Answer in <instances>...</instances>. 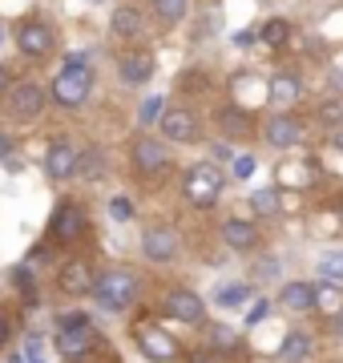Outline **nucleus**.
<instances>
[{"mask_svg": "<svg viewBox=\"0 0 343 363\" xmlns=\"http://www.w3.org/2000/svg\"><path fill=\"white\" fill-rule=\"evenodd\" d=\"M223 169L214 166V162H198V166H190L186 169V178H182V194L190 206H198V210H210L214 202H218V194H223Z\"/></svg>", "mask_w": 343, "mask_h": 363, "instance_id": "nucleus-1", "label": "nucleus"}, {"mask_svg": "<svg viewBox=\"0 0 343 363\" xmlns=\"http://www.w3.org/2000/svg\"><path fill=\"white\" fill-rule=\"evenodd\" d=\"M133 295H137V279L130 271H106L97 279V286H93V298L106 311H125L133 303Z\"/></svg>", "mask_w": 343, "mask_h": 363, "instance_id": "nucleus-2", "label": "nucleus"}, {"mask_svg": "<svg viewBox=\"0 0 343 363\" xmlns=\"http://www.w3.org/2000/svg\"><path fill=\"white\" fill-rule=\"evenodd\" d=\"M89 89H93L89 65H65V69L53 77V101L65 105V109H77V105H85Z\"/></svg>", "mask_w": 343, "mask_h": 363, "instance_id": "nucleus-3", "label": "nucleus"}, {"mask_svg": "<svg viewBox=\"0 0 343 363\" xmlns=\"http://www.w3.org/2000/svg\"><path fill=\"white\" fill-rule=\"evenodd\" d=\"M93 347H97L93 323H77V327H61V331H57V351H61L65 359H85Z\"/></svg>", "mask_w": 343, "mask_h": 363, "instance_id": "nucleus-4", "label": "nucleus"}, {"mask_svg": "<svg viewBox=\"0 0 343 363\" xmlns=\"http://www.w3.org/2000/svg\"><path fill=\"white\" fill-rule=\"evenodd\" d=\"M170 166V154H166V145L154 142V138H137L133 142V169L142 174V178H154L162 169Z\"/></svg>", "mask_w": 343, "mask_h": 363, "instance_id": "nucleus-5", "label": "nucleus"}, {"mask_svg": "<svg viewBox=\"0 0 343 363\" xmlns=\"http://www.w3.org/2000/svg\"><path fill=\"white\" fill-rule=\"evenodd\" d=\"M77 162H81V150L69 138H57L53 145H49V154H45V169H49V178H73L77 174Z\"/></svg>", "mask_w": 343, "mask_h": 363, "instance_id": "nucleus-6", "label": "nucleus"}, {"mask_svg": "<svg viewBox=\"0 0 343 363\" xmlns=\"http://www.w3.org/2000/svg\"><path fill=\"white\" fill-rule=\"evenodd\" d=\"M137 347H142L154 363H170V359H178V343H174V335H166L162 327H150V323L137 327Z\"/></svg>", "mask_w": 343, "mask_h": 363, "instance_id": "nucleus-7", "label": "nucleus"}, {"mask_svg": "<svg viewBox=\"0 0 343 363\" xmlns=\"http://www.w3.org/2000/svg\"><path fill=\"white\" fill-rule=\"evenodd\" d=\"M85 226H89V218H85V210L77 206V202H61L53 214V238L57 242H77L81 234H85Z\"/></svg>", "mask_w": 343, "mask_h": 363, "instance_id": "nucleus-8", "label": "nucleus"}, {"mask_svg": "<svg viewBox=\"0 0 343 363\" xmlns=\"http://www.w3.org/2000/svg\"><path fill=\"white\" fill-rule=\"evenodd\" d=\"M57 286H61V295H89L93 286H97V279H93V267L89 262H81V259H73V262H65L61 267V274H57Z\"/></svg>", "mask_w": 343, "mask_h": 363, "instance_id": "nucleus-9", "label": "nucleus"}, {"mask_svg": "<svg viewBox=\"0 0 343 363\" xmlns=\"http://www.w3.org/2000/svg\"><path fill=\"white\" fill-rule=\"evenodd\" d=\"M16 45L25 57H45V52L53 49V28L45 25V21H25V25L16 28Z\"/></svg>", "mask_w": 343, "mask_h": 363, "instance_id": "nucleus-10", "label": "nucleus"}, {"mask_svg": "<svg viewBox=\"0 0 343 363\" xmlns=\"http://www.w3.org/2000/svg\"><path fill=\"white\" fill-rule=\"evenodd\" d=\"M263 133H266V142L275 145V150H291V145H299V138H303V125H299L291 113H271L266 125H263Z\"/></svg>", "mask_w": 343, "mask_h": 363, "instance_id": "nucleus-11", "label": "nucleus"}, {"mask_svg": "<svg viewBox=\"0 0 343 363\" xmlns=\"http://www.w3.org/2000/svg\"><path fill=\"white\" fill-rule=\"evenodd\" d=\"M118 73H121V81H125V85H145V81L154 77V52H145V49L121 52Z\"/></svg>", "mask_w": 343, "mask_h": 363, "instance_id": "nucleus-12", "label": "nucleus"}, {"mask_svg": "<svg viewBox=\"0 0 343 363\" xmlns=\"http://www.w3.org/2000/svg\"><path fill=\"white\" fill-rule=\"evenodd\" d=\"M142 255L150 262H170L174 255H178V234H174L170 226H154V230H145Z\"/></svg>", "mask_w": 343, "mask_h": 363, "instance_id": "nucleus-13", "label": "nucleus"}, {"mask_svg": "<svg viewBox=\"0 0 343 363\" xmlns=\"http://www.w3.org/2000/svg\"><path fill=\"white\" fill-rule=\"evenodd\" d=\"M162 133H166V142H194L198 138V121H194V113L190 109H166L162 113Z\"/></svg>", "mask_w": 343, "mask_h": 363, "instance_id": "nucleus-14", "label": "nucleus"}, {"mask_svg": "<svg viewBox=\"0 0 343 363\" xmlns=\"http://www.w3.org/2000/svg\"><path fill=\"white\" fill-rule=\"evenodd\" d=\"M166 311H170L178 323H202V319H206V303H202L194 291H170V295H166Z\"/></svg>", "mask_w": 343, "mask_h": 363, "instance_id": "nucleus-15", "label": "nucleus"}, {"mask_svg": "<svg viewBox=\"0 0 343 363\" xmlns=\"http://www.w3.org/2000/svg\"><path fill=\"white\" fill-rule=\"evenodd\" d=\"M40 109H45V93L37 85H16V89H9V113L16 121H33Z\"/></svg>", "mask_w": 343, "mask_h": 363, "instance_id": "nucleus-16", "label": "nucleus"}, {"mask_svg": "<svg viewBox=\"0 0 343 363\" xmlns=\"http://www.w3.org/2000/svg\"><path fill=\"white\" fill-rule=\"evenodd\" d=\"M266 97H271V105L283 113L287 105H295L299 97H303V81L295 77V73H275L271 85H266Z\"/></svg>", "mask_w": 343, "mask_h": 363, "instance_id": "nucleus-17", "label": "nucleus"}, {"mask_svg": "<svg viewBox=\"0 0 343 363\" xmlns=\"http://www.w3.org/2000/svg\"><path fill=\"white\" fill-rule=\"evenodd\" d=\"M218 130L226 133V138H251L254 133V117L247 113V109H238V105H226V109H218Z\"/></svg>", "mask_w": 343, "mask_h": 363, "instance_id": "nucleus-18", "label": "nucleus"}, {"mask_svg": "<svg viewBox=\"0 0 343 363\" xmlns=\"http://www.w3.org/2000/svg\"><path fill=\"white\" fill-rule=\"evenodd\" d=\"M223 242L230 250H254L259 226H254V222H242V218H230V222H223Z\"/></svg>", "mask_w": 343, "mask_h": 363, "instance_id": "nucleus-19", "label": "nucleus"}, {"mask_svg": "<svg viewBox=\"0 0 343 363\" xmlns=\"http://www.w3.org/2000/svg\"><path fill=\"white\" fill-rule=\"evenodd\" d=\"M279 303L287 307V311L303 315V311H315V286L311 283H287L279 291Z\"/></svg>", "mask_w": 343, "mask_h": 363, "instance_id": "nucleus-20", "label": "nucleus"}, {"mask_svg": "<svg viewBox=\"0 0 343 363\" xmlns=\"http://www.w3.org/2000/svg\"><path fill=\"white\" fill-rule=\"evenodd\" d=\"M142 13H137V9H130V4H121L118 13L109 16V28H113V37H142Z\"/></svg>", "mask_w": 343, "mask_h": 363, "instance_id": "nucleus-21", "label": "nucleus"}, {"mask_svg": "<svg viewBox=\"0 0 343 363\" xmlns=\"http://www.w3.org/2000/svg\"><path fill=\"white\" fill-rule=\"evenodd\" d=\"M315 311L339 319V315H343V286L339 283H331V279H327V283L315 286Z\"/></svg>", "mask_w": 343, "mask_h": 363, "instance_id": "nucleus-22", "label": "nucleus"}, {"mask_svg": "<svg viewBox=\"0 0 343 363\" xmlns=\"http://www.w3.org/2000/svg\"><path fill=\"white\" fill-rule=\"evenodd\" d=\"M279 359L307 363L311 359V335H307V331H291V335L283 339V347H279Z\"/></svg>", "mask_w": 343, "mask_h": 363, "instance_id": "nucleus-23", "label": "nucleus"}, {"mask_svg": "<svg viewBox=\"0 0 343 363\" xmlns=\"http://www.w3.org/2000/svg\"><path fill=\"white\" fill-rule=\"evenodd\" d=\"M247 298H251V286L247 283H223L218 291H214V303L226 307V311H230V307H242Z\"/></svg>", "mask_w": 343, "mask_h": 363, "instance_id": "nucleus-24", "label": "nucleus"}, {"mask_svg": "<svg viewBox=\"0 0 343 363\" xmlns=\"http://www.w3.org/2000/svg\"><path fill=\"white\" fill-rule=\"evenodd\" d=\"M259 40H263L266 49H283V45L291 40V25L275 16V21H266V25L259 28Z\"/></svg>", "mask_w": 343, "mask_h": 363, "instance_id": "nucleus-25", "label": "nucleus"}, {"mask_svg": "<svg viewBox=\"0 0 343 363\" xmlns=\"http://www.w3.org/2000/svg\"><path fill=\"white\" fill-rule=\"evenodd\" d=\"M315 182V174H311V166H295V162H283L279 166V186H311Z\"/></svg>", "mask_w": 343, "mask_h": 363, "instance_id": "nucleus-26", "label": "nucleus"}, {"mask_svg": "<svg viewBox=\"0 0 343 363\" xmlns=\"http://www.w3.org/2000/svg\"><path fill=\"white\" fill-rule=\"evenodd\" d=\"M77 174L81 178H101V174H106V157H101V150H85V154H81V162H77Z\"/></svg>", "mask_w": 343, "mask_h": 363, "instance_id": "nucleus-27", "label": "nucleus"}, {"mask_svg": "<svg viewBox=\"0 0 343 363\" xmlns=\"http://www.w3.org/2000/svg\"><path fill=\"white\" fill-rule=\"evenodd\" d=\"M154 13H158L162 25H178L186 16V0H154Z\"/></svg>", "mask_w": 343, "mask_h": 363, "instance_id": "nucleus-28", "label": "nucleus"}, {"mask_svg": "<svg viewBox=\"0 0 343 363\" xmlns=\"http://www.w3.org/2000/svg\"><path fill=\"white\" fill-rule=\"evenodd\" d=\"M210 347L214 351H238L242 347V339H238L230 327H210Z\"/></svg>", "mask_w": 343, "mask_h": 363, "instance_id": "nucleus-29", "label": "nucleus"}, {"mask_svg": "<svg viewBox=\"0 0 343 363\" xmlns=\"http://www.w3.org/2000/svg\"><path fill=\"white\" fill-rule=\"evenodd\" d=\"M251 206L263 214V218H271V214H279V194L275 190H254L251 194Z\"/></svg>", "mask_w": 343, "mask_h": 363, "instance_id": "nucleus-30", "label": "nucleus"}, {"mask_svg": "<svg viewBox=\"0 0 343 363\" xmlns=\"http://www.w3.org/2000/svg\"><path fill=\"white\" fill-rule=\"evenodd\" d=\"M162 97H145L142 105H137V125H154V121H162Z\"/></svg>", "mask_w": 343, "mask_h": 363, "instance_id": "nucleus-31", "label": "nucleus"}, {"mask_svg": "<svg viewBox=\"0 0 343 363\" xmlns=\"http://www.w3.org/2000/svg\"><path fill=\"white\" fill-rule=\"evenodd\" d=\"M319 271H323V279H331V283H343V255H323L319 259Z\"/></svg>", "mask_w": 343, "mask_h": 363, "instance_id": "nucleus-32", "label": "nucleus"}, {"mask_svg": "<svg viewBox=\"0 0 343 363\" xmlns=\"http://www.w3.org/2000/svg\"><path fill=\"white\" fill-rule=\"evenodd\" d=\"M109 218H113V222H130L133 218V202H130V198H109Z\"/></svg>", "mask_w": 343, "mask_h": 363, "instance_id": "nucleus-33", "label": "nucleus"}, {"mask_svg": "<svg viewBox=\"0 0 343 363\" xmlns=\"http://www.w3.org/2000/svg\"><path fill=\"white\" fill-rule=\"evenodd\" d=\"M266 315H271V298H254V307H251V311H247V327L263 323Z\"/></svg>", "mask_w": 343, "mask_h": 363, "instance_id": "nucleus-34", "label": "nucleus"}, {"mask_svg": "<svg viewBox=\"0 0 343 363\" xmlns=\"http://www.w3.org/2000/svg\"><path fill=\"white\" fill-rule=\"evenodd\" d=\"M230 169H235V178H242V182H247V178L254 174V157H251V154H238L235 162H230Z\"/></svg>", "mask_w": 343, "mask_h": 363, "instance_id": "nucleus-35", "label": "nucleus"}, {"mask_svg": "<svg viewBox=\"0 0 343 363\" xmlns=\"http://www.w3.org/2000/svg\"><path fill=\"white\" fill-rule=\"evenodd\" d=\"M13 283L21 286V291H25L28 298L37 295V286H33V271H28V267H16V274H13Z\"/></svg>", "mask_w": 343, "mask_h": 363, "instance_id": "nucleus-36", "label": "nucleus"}, {"mask_svg": "<svg viewBox=\"0 0 343 363\" xmlns=\"http://www.w3.org/2000/svg\"><path fill=\"white\" fill-rule=\"evenodd\" d=\"M259 279H279V262H275V259L259 262Z\"/></svg>", "mask_w": 343, "mask_h": 363, "instance_id": "nucleus-37", "label": "nucleus"}, {"mask_svg": "<svg viewBox=\"0 0 343 363\" xmlns=\"http://www.w3.org/2000/svg\"><path fill=\"white\" fill-rule=\"evenodd\" d=\"M9 154H13V138H9V133H0V162H4Z\"/></svg>", "mask_w": 343, "mask_h": 363, "instance_id": "nucleus-38", "label": "nucleus"}, {"mask_svg": "<svg viewBox=\"0 0 343 363\" xmlns=\"http://www.w3.org/2000/svg\"><path fill=\"white\" fill-rule=\"evenodd\" d=\"M251 40H254V33H251V28H247V33H235V45H238V49H247Z\"/></svg>", "mask_w": 343, "mask_h": 363, "instance_id": "nucleus-39", "label": "nucleus"}, {"mask_svg": "<svg viewBox=\"0 0 343 363\" xmlns=\"http://www.w3.org/2000/svg\"><path fill=\"white\" fill-rule=\"evenodd\" d=\"M0 343H9V319L0 315Z\"/></svg>", "mask_w": 343, "mask_h": 363, "instance_id": "nucleus-40", "label": "nucleus"}, {"mask_svg": "<svg viewBox=\"0 0 343 363\" xmlns=\"http://www.w3.org/2000/svg\"><path fill=\"white\" fill-rule=\"evenodd\" d=\"M331 331H335V339H343V315L335 319V323H331Z\"/></svg>", "mask_w": 343, "mask_h": 363, "instance_id": "nucleus-41", "label": "nucleus"}, {"mask_svg": "<svg viewBox=\"0 0 343 363\" xmlns=\"http://www.w3.org/2000/svg\"><path fill=\"white\" fill-rule=\"evenodd\" d=\"M9 363H28V355H25V351H16V355H13Z\"/></svg>", "mask_w": 343, "mask_h": 363, "instance_id": "nucleus-42", "label": "nucleus"}, {"mask_svg": "<svg viewBox=\"0 0 343 363\" xmlns=\"http://www.w3.org/2000/svg\"><path fill=\"white\" fill-rule=\"evenodd\" d=\"M9 89V73H4V69H0V93Z\"/></svg>", "mask_w": 343, "mask_h": 363, "instance_id": "nucleus-43", "label": "nucleus"}, {"mask_svg": "<svg viewBox=\"0 0 343 363\" xmlns=\"http://www.w3.org/2000/svg\"><path fill=\"white\" fill-rule=\"evenodd\" d=\"M335 145H339V150H343V130H339V133H335Z\"/></svg>", "mask_w": 343, "mask_h": 363, "instance_id": "nucleus-44", "label": "nucleus"}, {"mask_svg": "<svg viewBox=\"0 0 343 363\" xmlns=\"http://www.w3.org/2000/svg\"><path fill=\"white\" fill-rule=\"evenodd\" d=\"M0 45H4V25H0Z\"/></svg>", "mask_w": 343, "mask_h": 363, "instance_id": "nucleus-45", "label": "nucleus"}, {"mask_svg": "<svg viewBox=\"0 0 343 363\" xmlns=\"http://www.w3.org/2000/svg\"><path fill=\"white\" fill-rule=\"evenodd\" d=\"M28 363H45V359H40V355H37V359H28Z\"/></svg>", "mask_w": 343, "mask_h": 363, "instance_id": "nucleus-46", "label": "nucleus"}]
</instances>
